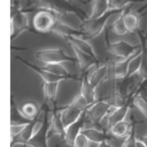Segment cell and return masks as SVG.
Wrapping results in <instances>:
<instances>
[{
  "label": "cell",
  "mask_w": 147,
  "mask_h": 147,
  "mask_svg": "<svg viewBox=\"0 0 147 147\" xmlns=\"http://www.w3.org/2000/svg\"><path fill=\"white\" fill-rule=\"evenodd\" d=\"M19 111L21 114L24 117V119H27L28 121H32L38 115L41 110L39 109L38 105L36 102L29 101L24 103Z\"/></svg>",
  "instance_id": "19"
},
{
  "label": "cell",
  "mask_w": 147,
  "mask_h": 147,
  "mask_svg": "<svg viewBox=\"0 0 147 147\" xmlns=\"http://www.w3.org/2000/svg\"><path fill=\"white\" fill-rule=\"evenodd\" d=\"M28 27V19L26 13L21 10H16L15 13L11 14L10 21V34L11 37H15L21 34Z\"/></svg>",
  "instance_id": "7"
},
{
  "label": "cell",
  "mask_w": 147,
  "mask_h": 147,
  "mask_svg": "<svg viewBox=\"0 0 147 147\" xmlns=\"http://www.w3.org/2000/svg\"><path fill=\"white\" fill-rule=\"evenodd\" d=\"M137 141H138V138L136 137V127L134 125L130 134L125 138L122 147H137Z\"/></svg>",
  "instance_id": "30"
},
{
  "label": "cell",
  "mask_w": 147,
  "mask_h": 147,
  "mask_svg": "<svg viewBox=\"0 0 147 147\" xmlns=\"http://www.w3.org/2000/svg\"><path fill=\"white\" fill-rule=\"evenodd\" d=\"M84 112L85 111L80 110L72 103L69 104V106H67L65 109H63L60 112V116L65 127L67 128L69 125L73 124L75 121H77Z\"/></svg>",
  "instance_id": "10"
},
{
  "label": "cell",
  "mask_w": 147,
  "mask_h": 147,
  "mask_svg": "<svg viewBox=\"0 0 147 147\" xmlns=\"http://www.w3.org/2000/svg\"><path fill=\"white\" fill-rule=\"evenodd\" d=\"M66 1L70 4L72 7H76V8H82V1L81 0H66Z\"/></svg>",
  "instance_id": "32"
},
{
  "label": "cell",
  "mask_w": 147,
  "mask_h": 147,
  "mask_svg": "<svg viewBox=\"0 0 147 147\" xmlns=\"http://www.w3.org/2000/svg\"><path fill=\"white\" fill-rule=\"evenodd\" d=\"M89 140L81 132L73 142L72 147H89Z\"/></svg>",
  "instance_id": "31"
},
{
  "label": "cell",
  "mask_w": 147,
  "mask_h": 147,
  "mask_svg": "<svg viewBox=\"0 0 147 147\" xmlns=\"http://www.w3.org/2000/svg\"><path fill=\"white\" fill-rule=\"evenodd\" d=\"M59 82H44L43 94L48 100H55L58 91Z\"/></svg>",
  "instance_id": "25"
},
{
  "label": "cell",
  "mask_w": 147,
  "mask_h": 147,
  "mask_svg": "<svg viewBox=\"0 0 147 147\" xmlns=\"http://www.w3.org/2000/svg\"><path fill=\"white\" fill-rule=\"evenodd\" d=\"M96 88H95L90 82H89L86 75L84 74L82 80V85H81V94L87 100L89 105H92V104H94L96 101Z\"/></svg>",
  "instance_id": "17"
},
{
  "label": "cell",
  "mask_w": 147,
  "mask_h": 147,
  "mask_svg": "<svg viewBox=\"0 0 147 147\" xmlns=\"http://www.w3.org/2000/svg\"><path fill=\"white\" fill-rule=\"evenodd\" d=\"M133 127H134V125L131 124L130 122L124 120L115 125H113L108 131L110 132L111 135L113 136V137L124 139V138H127V136L130 134Z\"/></svg>",
  "instance_id": "15"
},
{
  "label": "cell",
  "mask_w": 147,
  "mask_h": 147,
  "mask_svg": "<svg viewBox=\"0 0 147 147\" xmlns=\"http://www.w3.org/2000/svg\"><path fill=\"white\" fill-rule=\"evenodd\" d=\"M64 38L69 42L70 45H74L75 47L78 48L79 50H81L82 52L87 53V55L95 57L96 59H98L94 48H93L84 38H82V37H78V36H67V37H64Z\"/></svg>",
  "instance_id": "14"
},
{
  "label": "cell",
  "mask_w": 147,
  "mask_h": 147,
  "mask_svg": "<svg viewBox=\"0 0 147 147\" xmlns=\"http://www.w3.org/2000/svg\"><path fill=\"white\" fill-rule=\"evenodd\" d=\"M138 139L140 140V141H142L143 143H144L145 146L147 147V134H146V135H144V136H142V138H138Z\"/></svg>",
  "instance_id": "34"
},
{
  "label": "cell",
  "mask_w": 147,
  "mask_h": 147,
  "mask_svg": "<svg viewBox=\"0 0 147 147\" xmlns=\"http://www.w3.org/2000/svg\"><path fill=\"white\" fill-rule=\"evenodd\" d=\"M22 62L26 65L30 69H32L34 72L37 73L38 76H40L42 80L44 81V82H60L61 81L63 80H66V77H63V76H58V75H55V74H53L49 71L45 70L43 67H39L38 66H35L33 64H30L29 62L27 61H23L22 59H20Z\"/></svg>",
  "instance_id": "12"
},
{
  "label": "cell",
  "mask_w": 147,
  "mask_h": 147,
  "mask_svg": "<svg viewBox=\"0 0 147 147\" xmlns=\"http://www.w3.org/2000/svg\"><path fill=\"white\" fill-rule=\"evenodd\" d=\"M142 59H143V53H142V47L141 46L139 51L130 59V62L128 64V71L127 77L131 76V75L139 72L142 64Z\"/></svg>",
  "instance_id": "21"
},
{
  "label": "cell",
  "mask_w": 147,
  "mask_h": 147,
  "mask_svg": "<svg viewBox=\"0 0 147 147\" xmlns=\"http://www.w3.org/2000/svg\"><path fill=\"white\" fill-rule=\"evenodd\" d=\"M32 2H36V1H38V0H31Z\"/></svg>",
  "instance_id": "35"
},
{
  "label": "cell",
  "mask_w": 147,
  "mask_h": 147,
  "mask_svg": "<svg viewBox=\"0 0 147 147\" xmlns=\"http://www.w3.org/2000/svg\"><path fill=\"white\" fill-rule=\"evenodd\" d=\"M73 51L75 53V55H76L77 61L79 63V66H80L81 69L82 71H85L88 69L91 66H93L94 64L98 62V59H96L95 57H93L91 55H87L84 52H82L81 50H79L78 48L75 47L74 45H71Z\"/></svg>",
  "instance_id": "16"
},
{
  "label": "cell",
  "mask_w": 147,
  "mask_h": 147,
  "mask_svg": "<svg viewBox=\"0 0 147 147\" xmlns=\"http://www.w3.org/2000/svg\"><path fill=\"white\" fill-rule=\"evenodd\" d=\"M123 19L128 32L133 33L136 30H138L140 26V18L137 14L134 12L125 13L123 15Z\"/></svg>",
  "instance_id": "24"
},
{
  "label": "cell",
  "mask_w": 147,
  "mask_h": 147,
  "mask_svg": "<svg viewBox=\"0 0 147 147\" xmlns=\"http://www.w3.org/2000/svg\"><path fill=\"white\" fill-rule=\"evenodd\" d=\"M140 48H141V47H140ZM138 51H139V50H138ZM137 52H136V53H137ZM135 53H134V55H135ZM133 55H131L130 57H128V58H125V59H123V60H117L116 62L114 63V65H113V73H114V77H115L116 79H125V77L127 76L128 64H129L130 59L132 58V56H133Z\"/></svg>",
  "instance_id": "20"
},
{
  "label": "cell",
  "mask_w": 147,
  "mask_h": 147,
  "mask_svg": "<svg viewBox=\"0 0 147 147\" xmlns=\"http://www.w3.org/2000/svg\"><path fill=\"white\" fill-rule=\"evenodd\" d=\"M113 108L114 107L111 105L109 101H105V100L96 101L86 110V122L92 124L94 127L98 128V127L102 120L108 116V114Z\"/></svg>",
  "instance_id": "1"
},
{
  "label": "cell",
  "mask_w": 147,
  "mask_h": 147,
  "mask_svg": "<svg viewBox=\"0 0 147 147\" xmlns=\"http://www.w3.org/2000/svg\"><path fill=\"white\" fill-rule=\"evenodd\" d=\"M71 103L74 104L77 108H79L82 111H86L89 108V106H90V105H89V103L87 102V100L85 99V98L81 94V93L75 96L73 101Z\"/></svg>",
  "instance_id": "29"
},
{
  "label": "cell",
  "mask_w": 147,
  "mask_h": 147,
  "mask_svg": "<svg viewBox=\"0 0 147 147\" xmlns=\"http://www.w3.org/2000/svg\"><path fill=\"white\" fill-rule=\"evenodd\" d=\"M87 76L89 82L94 86L95 88H98L99 84L105 80V78L108 74V66L102 65L98 67L96 63L91 66L88 69L84 71V73Z\"/></svg>",
  "instance_id": "6"
},
{
  "label": "cell",
  "mask_w": 147,
  "mask_h": 147,
  "mask_svg": "<svg viewBox=\"0 0 147 147\" xmlns=\"http://www.w3.org/2000/svg\"><path fill=\"white\" fill-rule=\"evenodd\" d=\"M29 122L19 123V124H10V137H11V142L22 134V132L26 129L27 125L29 124Z\"/></svg>",
  "instance_id": "27"
},
{
  "label": "cell",
  "mask_w": 147,
  "mask_h": 147,
  "mask_svg": "<svg viewBox=\"0 0 147 147\" xmlns=\"http://www.w3.org/2000/svg\"><path fill=\"white\" fill-rule=\"evenodd\" d=\"M112 31L113 33H115L116 35H120V36L127 34L128 32L127 26H125V24L124 22L123 15H122L120 18H118L116 21H114L113 23Z\"/></svg>",
  "instance_id": "26"
},
{
  "label": "cell",
  "mask_w": 147,
  "mask_h": 147,
  "mask_svg": "<svg viewBox=\"0 0 147 147\" xmlns=\"http://www.w3.org/2000/svg\"><path fill=\"white\" fill-rule=\"evenodd\" d=\"M45 70L49 71L53 74L58 75V76H63L66 77L67 79L73 78L70 75V72L67 70L65 66H64V63H52V64H45V66L42 67Z\"/></svg>",
  "instance_id": "22"
},
{
  "label": "cell",
  "mask_w": 147,
  "mask_h": 147,
  "mask_svg": "<svg viewBox=\"0 0 147 147\" xmlns=\"http://www.w3.org/2000/svg\"><path fill=\"white\" fill-rule=\"evenodd\" d=\"M35 57L45 64L74 63L77 58L67 55L63 49H44L35 52Z\"/></svg>",
  "instance_id": "2"
},
{
  "label": "cell",
  "mask_w": 147,
  "mask_h": 147,
  "mask_svg": "<svg viewBox=\"0 0 147 147\" xmlns=\"http://www.w3.org/2000/svg\"><path fill=\"white\" fill-rule=\"evenodd\" d=\"M140 47L141 46H134L127 41L120 40L110 44L108 46V51L112 55H115L118 60H123L133 55Z\"/></svg>",
  "instance_id": "5"
},
{
  "label": "cell",
  "mask_w": 147,
  "mask_h": 147,
  "mask_svg": "<svg viewBox=\"0 0 147 147\" xmlns=\"http://www.w3.org/2000/svg\"><path fill=\"white\" fill-rule=\"evenodd\" d=\"M52 135L59 136L60 139L65 141L66 137V127L64 125L62 119L60 116V112H55L53 113L52 119H51V125H50L48 137L50 138Z\"/></svg>",
  "instance_id": "11"
},
{
  "label": "cell",
  "mask_w": 147,
  "mask_h": 147,
  "mask_svg": "<svg viewBox=\"0 0 147 147\" xmlns=\"http://www.w3.org/2000/svg\"><path fill=\"white\" fill-rule=\"evenodd\" d=\"M116 11V10H115ZM115 11H109L102 17L96 18V19H88L84 21V29L85 35L90 38H94L101 34V32L110 22L111 18Z\"/></svg>",
  "instance_id": "3"
},
{
  "label": "cell",
  "mask_w": 147,
  "mask_h": 147,
  "mask_svg": "<svg viewBox=\"0 0 147 147\" xmlns=\"http://www.w3.org/2000/svg\"><path fill=\"white\" fill-rule=\"evenodd\" d=\"M108 0H94L92 3V12L89 15V19L102 17L107 12H109Z\"/></svg>",
  "instance_id": "18"
},
{
  "label": "cell",
  "mask_w": 147,
  "mask_h": 147,
  "mask_svg": "<svg viewBox=\"0 0 147 147\" xmlns=\"http://www.w3.org/2000/svg\"><path fill=\"white\" fill-rule=\"evenodd\" d=\"M129 110H130V105H129V103L127 102V103H125L124 105L116 107V108H113L112 111H111V113L108 114V116H107L108 130L113 127V125L125 120V117H127Z\"/></svg>",
  "instance_id": "9"
},
{
  "label": "cell",
  "mask_w": 147,
  "mask_h": 147,
  "mask_svg": "<svg viewBox=\"0 0 147 147\" xmlns=\"http://www.w3.org/2000/svg\"><path fill=\"white\" fill-rule=\"evenodd\" d=\"M133 106L141 113L147 120V98L142 92H138L131 98Z\"/></svg>",
  "instance_id": "23"
},
{
  "label": "cell",
  "mask_w": 147,
  "mask_h": 147,
  "mask_svg": "<svg viewBox=\"0 0 147 147\" xmlns=\"http://www.w3.org/2000/svg\"><path fill=\"white\" fill-rule=\"evenodd\" d=\"M56 23L55 15L47 10H41L38 12L33 19L35 29L39 32H48L53 30Z\"/></svg>",
  "instance_id": "4"
},
{
  "label": "cell",
  "mask_w": 147,
  "mask_h": 147,
  "mask_svg": "<svg viewBox=\"0 0 147 147\" xmlns=\"http://www.w3.org/2000/svg\"><path fill=\"white\" fill-rule=\"evenodd\" d=\"M134 0H108L109 10L115 11V10H122L125 7H127Z\"/></svg>",
  "instance_id": "28"
},
{
  "label": "cell",
  "mask_w": 147,
  "mask_h": 147,
  "mask_svg": "<svg viewBox=\"0 0 147 147\" xmlns=\"http://www.w3.org/2000/svg\"><path fill=\"white\" fill-rule=\"evenodd\" d=\"M82 133L89 140V142L96 143V144L109 141L111 139V136L109 134H107L105 131L96 127H84L82 130Z\"/></svg>",
  "instance_id": "13"
},
{
  "label": "cell",
  "mask_w": 147,
  "mask_h": 147,
  "mask_svg": "<svg viewBox=\"0 0 147 147\" xmlns=\"http://www.w3.org/2000/svg\"><path fill=\"white\" fill-rule=\"evenodd\" d=\"M85 122H86V111L82 114L77 121H75L73 124H71L66 128L65 142L69 146L73 145L75 139L77 138V136L81 133L82 128L84 127Z\"/></svg>",
  "instance_id": "8"
},
{
  "label": "cell",
  "mask_w": 147,
  "mask_h": 147,
  "mask_svg": "<svg viewBox=\"0 0 147 147\" xmlns=\"http://www.w3.org/2000/svg\"><path fill=\"white\" fill-rule=\"evenodd\" d=\"M98 147H113L112 145V143H111L109 141H106V142H103L101 143H99L98 144Z\"/></svg>",
  "instance_id": "33"
}]
</instances>
